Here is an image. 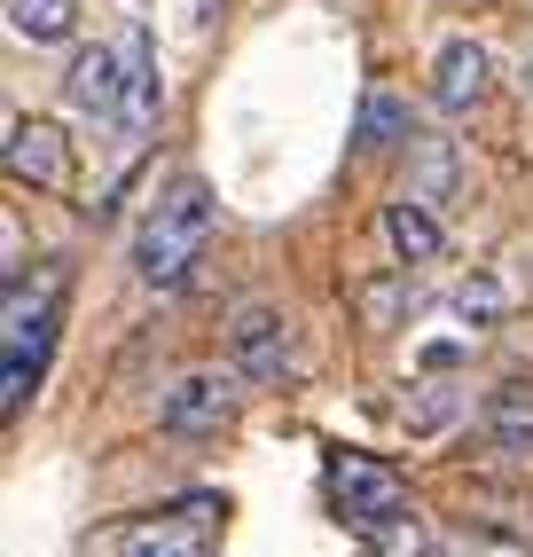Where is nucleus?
<instances>
[{"mask_svg":"<svg viewBox=\"0 0 533 557\" xmlns=\"http://www.w3.org/2000/svg\"><path fill=\"white\" fill-rule=\"evenodd\" d=\"M220 228V205L197 173H181L173 189H158V205L141 212V236H134V275L149 290H181L188 275L204 268V244Z\"/></svg>","mask_w":533,"mask_h":557,"instance_id":"nucleus-1","label":"nucleus"},{"mask_svg":"<svg viewBox=\"0 0 533 557\" xmlns=\"http://www.w3.org/2000/svg\"><path fill=\"white\" fill-rule=\"evenodd\" d=\"M55 322H63V268H55V259L32 283L9 275V338H0V408H9V417L32 400V385H40Z\"/></svg>","mask_w":533,"mask_h":557,"instance_id":"nucleus-2","label":"nucleus"},{"mask_svg":"<svg viewBox=\"0 0 533 557\" xmlns=\"http://www.w3.org/2000/svg\"><path fill=\"white\" fill-rule=\"evenodd\" d=\"M330 503H337V518H346L354 534H376L393 510H408V487H400L393 463L337 448V456H330Z\"/></svg>","mask_w":533,"mask_h":557,"instance_id":"nucleus-3","label":"nucleus"},{"mask_svg":"<svg viewBox=\"0 0 533 557\" xmlns=\"http://www.w3.org/2000/svg\"><path fill=\"white\" fill-rule=\"evenodd\" d=\"M244 385V369L227 361V369H188V377L165 393V408H158V424L173 432V440H212V432H227L236 424V393Z\"/></svg>","mask_w":533,"mask_h":557,"instance_id":"nucleus-4","label":"nucleus"},{"mask_svg":"<svg viewBox=\"0 0 533 557\" xmlns=\"http://www.w3.org/2000/svg\"><path fill=\"white\" fill-rule=\"evenodd\" d=\"M227 361L244 369L251 385H283L298 369V346H290V322L275 307H244L236 330H227Z\"/></svg>","mask_w":533,"mask_h":557,"instance_id":"nucleus-5","label":"nucleus"},{"mask_svg":"<svg viewBox=\"0 0 533 557\" xmlns=\"http://www.w3.org/2000/svg\"><path fill=\"white\" fill-rule=\"evenodd\" d=\"M63 102L79 110V119H102V126H119V102H126V48H79L63 71Z\"/></svg>","mask_w":533,"mask_h":557,"instance_id":"nucleus-6","label":"nucleus"},{"mask_svg":"<svg viewBox=\"0 0 533 557\" xmlns=\"http://www.w3.org/2000/svg\"><path fill=\"white\" fill-rule=\"evenodd\" d=\"M119 557H212V503H181L119 534Z\"/></svg>","mask_w":533,"mask_h":557,"instance_id":"nucleus-7","label":"nucleus"},{"mask_svg":"<svg viewBox=\"0 0 533 557\" xmlns=\"http://www.w3.org/2000/svg\"><path fill=\"white\" fill-rule=\"evenodd\" d=\"M479 432H486V448L503 463H533V385L503 377L486 393V408H479Z\"/></svg>","mask_w":533,"mask_h":557,"instance_id":"nucleus-8","label":"nucleus"},{"mask_svg":"<svg viewBox=\"0 0 533 557\" xmlns=\"http://www.w3.org/2000/svg\"><path fill=\"white\" fill-rule=\"evenodd\" d=\"M486 79H494V55L479 40H447L439 63H432V102L439 110H479L486 102Z\"/></svg>","mask_w":533,"mask_h":557,"instance_id":"nucleus-9","label":"nucleus"},{"mask_svg":"<svg viewBox=\"0 0 533 557\" xmlns=\"http://www.w3.org/2000/svg\"><path fill=\"white\" fill-rule=\"evenodd\" d=\"M119 48H126V102H119V150H134V134H141L149 119H158V95H165V87H158V48H149V32H141V24L126 32Z\"/></svg>","mask_w":533,"mask_h":557,"instance_id":"nucleus-10","label":"nucleus"},{"mask_svg":"<svg viewBox=\"0 0 533 557\" xmlns=\"http://www.w3.org/2000/svg\"><path fill=\"white\" fill-rule=\"evenodd\" d=\"M9 173L32 181V189H63V173H71L63 134H55L48 119H16V126H9Z\"/></svg>","mask_w":533,"mask_h":557,"instance_id":"nucleus-11","label":"nucleus"},{"mask_svg":"<svg viewBox=\"0 0 533 557\" xmlns=\"http://www.w3.org/2000/svg\"><path fill=\"white\" fill-rule=\"evenodd\" d=\"M385 236H393V251L408 259V268H432V259H439V220H432V197H400V205H385Z\"/></svg>","mask_w":533,"mask_h":557,"instance_id":"nucleus-12","label":"nucleus"},{"mask_svg":"<svg viewBox=\"0 0 533 557\" xmlns=\"http://www.w3.org/2000/svg\"><path fill=\"white\" fill-rule=\"evenodd\" d=\"M9 32L32 48H63L79 32V0H9Z\"/></svg>","mask_w":533,"mask_h":557,"instance_id":"nucleus-13","label":"nucleus"},{"mask_svg":"<svg viewBox=\"0 0 533 557\" xmlns=\"http://www.w3.org/2000/svg\"><path fill=\"white\" fill-rule=\"evenodd\" d=\"M361 542H369V557H439V542H432L424 518H416V503H408V510H393L385 527L361 534Z\"/></svg>","mask_w":533,"mask_h":557,"instance_id":"nucleus-14","label":"nucleus"},{"mask_svg":"<svg viewBox=\"0 0 533 557\" xmlns=\"http://www.w3.org/2000/svg\"><path fill=\"white\" fill-rule=\"evenodd\" d=\"M408 134H416V119H408V102L376 87V95H369V110H361V150H400Z\"/></svg>","mask_w":533,"mask_h":557,"instance_id":"nucleus-15","label":"nucleus"},{"mask_svg":"<svg viewBox=\"0 0 533 557\" xmlns=\"http://www.w3.org/2000/svg\"><path fill=\"white\" fill-rule=\"evenodd\" d=\"M447 189H455V141H447V134H432V141H424V197L439 205Z\"/></svg>","mask_w":533,"mask_h":557,"instance_id":"nucleus-16","label":"nucleus"},{"mask_svg":"<svg viewBox=\"0 0 533 557\" xmlns=\"http://www.w3.org/2000/svg\"><path fill=\"white\" fill-rule=\"evenodd\" d=\"M439 557H518V549L486 542V534H463V542H439Z\"/></svg>","mask_w":533,"mask_h":557,"instance_id":"nucleus-17","label":"nucleus"},{"mask_svg":"<svg viewBox=\"0 0 533 557\" xmlns=\"http://www.w3.org/2000/svg\"><path fill=\"white\" fill-rule=\"evenodd\" d=\"M494 307H503V290H494V283H471L463 290V314H494Z\"/></svg>","mask_w":533,"mask_h":557,"instance_id":"nucleus-18","label":"nucleus"},{"mask_svg":"<svg viewBox=\"0 0 533 557\" xmlns=\"http://www.w3.org/2000/svg\"><path fill=\"white\" fill-rule=\"evenodd\" d=\"M525 102H533V55H525Z\"/></svg>","mask_w":533,"mask_h":557,"instance_id":"nucleus-19","label":"nucleus"}]
</instances>
